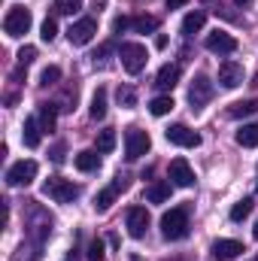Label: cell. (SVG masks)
I'll return each instance as SVG.
<instances>
[{
	"label": "cell",
	"instance_id": "cell-14",
	"mask_svg": "<svg viewBox=\"0 0 258 261\" xmlns=\"http://www.w3.org/2000/svg\"><path fill=\"white\" fill-rule=\"evenodd\" d=\"M219 82H222V88H237V85L243 82V64H237V61H222V64H219Z\"/></svg>",
	"mask_w": 258,
	"mask_h": 261
},
{
	"label": "cell",
	"instance_id": "cell-30",
	"mask_svg": "<svg viewBox=\"0 0 258 261\" xmlns=\"http://www.w3.org/2000/svg\"><path fill=\"white\" fill-rule=\"evenodd\" d=\"M40 37H43V43H52V40L58 37V21H55V18H46V21L40 24Z\"/></svg>",
	"mask_w": 258,
	"mask_h": 261
},
{
	"label": "cell",
	"instance_id": "cell-12",
	"mask_svg": "<svg viewBox=\"0 0 258 261\" xmlns=\"http://www.w3.org/2000/svg\"><path fill=\"white\" fill-rule=\"evenodd\" d=\"M125 189H128V176H116L110 189L97 192V197H94V210H97V213H107V210L113 206V200L119 197V192H125Z\"/></svg>",
	"mask_w": 258,
	"mask_h": 261
},
{
	"label": "cell",
	"instance_id": "cell-28",
	"mask_svg": "<svg viewBox=\"0 0 258 261\" xmlns=\"http://www.w3.org/2000/svg\"><path fill=\"white\" fill-rule=\"evenodd\" d=\"M131 28H134L137 34H152V31L158 28V18H155V15H137V18L131 21Z\"/></svg>",
	"mask_w": 258,
	"mask_h": 261
},
{
	"label": "cell",
	"instance_id": "cell-35",
	"mask_svg": "<svg viewBox=\"0 0 258 261\" xmlns=\"http://www.w3.org/2000/svg\"><path fill=\"white\" fill-rule=\"evenodd\" d=\"M128 28H131V18H125V15H119V18L113 21V31H116V34H125Z\"/></svg>",
	"mask_w": 258,
	"mask_h": 261
},
{
	"label": "cell",
	"instance_id": "cell-29",
	"mask_svg": "<svg viewBox=\"0 0 258 261\" xmlns=\"http://www.w3.org/2000/svg\"><path fill=\"white\" fill-rule=\"evenodd\" d=\"M79 6H82V0H55L52 3V12L55 15H73Z\"/></svg>",
	"mask_w": 258,
	"mask_h": 261
},
{
	"label": "cell",
	"instance_id": "cell-4",
	"mask_svg": "<svg viewBox=\"0 0 258 261\" xmlns=\"http://www.w3.org/2000/svg\"><path fill=\"white\" fill-rule=\"evenodd\" d=\"M43 195L52 197L55 203H70V200H76V197H79V189H76L70 179H61V176H49V179L43 182Z\"/></svg>",
	"mask_w": 258,
	"mask_h": 261
},
{
	"label": "cell",
	"instance_id": "cell-19",
	"mask_svg": "<svg viewBox=\"0 0 258 261\" xmlns=\"http://www.w3.org/2000/svg\"><path fill=\"white\" fill-rule=\"evenodd\" d=\"M255 113H258V100L255 97H249V100H237V103L228 107V116H231V119H246V116H255Z\"/></svg>",
	"mask_w": 258,
	"mask_h": 261
},
{
	"label": "cell",
	"instance_id": "cell-7",
	"mask_svg": "<svg viewBox=\"0 0 258 261\" xmlns=\"http://www.w3.org/2000/svg\"><path fill=\"white\" fill-rule=\"evenodd\" d=\"M94 34H97V21L94 18H79V21L70 24L67 40H70V46H88L94 40Z\"/></svg>",
	"mask_w": 258,
	"mask_h": 261
},
{
	"label": "cell",
	"instance_id": "cell-2",
	"mask_svg": "<svg viewBox=\"0 0 258 261\" xmlns=\"http://www.w3.org/2000/svg\"><path fill=\"white\" fill-rule=\"evenodd\" d=\"M31 24H34L31 9H24V6H9V12H6V18H3V31H6V37L18 40V37H24V34L31 31Z\"/></svg>",
	"mask_w": 258,
	"mask_h": 261
},
{
	"label": "cell",
	"instance_id": "cell-9",
	"mask_svg": "<svg viewBox=\"0 0 258 261\" xmlns=\"http://www.w3.org/2000/svg\"><path fill=\"white\" fill-rule=\"evenodd\" d=\"M125 225H128V234L134 240H143L146 231H149V213H146V206H131L128 216H125Z\"/></svg>",
	"mask_w": 258,
	"mask_h": 261
},
{
	"label": "cell",
	"instance_id": "cell-26",
	"mask_svg": "<svg viewBox=\"0 0 258 261\" xmlns=\"http://www.w3.org/2000/svg\"><path fill=\"white\" fill-rule=\"evenodd\" d=\"M55 113H58V107L55 103H40V128L43 130H55Z\"/></svg>",
	"mask_w": 258,
	"mask_h": 261
},
{
	"label": "cell",
	"instance_id": "cell-27",
	"mask_svg": "<svg viewBox=\"0 0 258 261\" xmlns=\"http://www.w3.org/2000/svg\"><path fill=\"white\" fill-rule=\"evenodd\" d=\"M173 107H176V103H173V97H170V94H161V97L149 100V113H152V116H167Z\"/></svg>",
	"mask_w": 258,
	"mask_h": 261
},
{
	"label": "cell",
	"instance_id": "cell-31",
	"mask_svg": "<svg viewBox=\"0 0 258 261\" xmlns=\"http://www.w3.org/2000/svg\"><path fill=\"white\" fill-rule=\"evenodd\" d=\"M58 79H61V67H55V64L46 67V70L40 73V85H46V88H49V85H55Z\"/></svg>",
	"mask_w": 258,
	"mask_h": 261
},
{
	"label": "cell",
	"instance_id": "cell-1",
	"mask_svg": "<svg viewBox=\"0 0 258 261\" xmlns=\"http://www.w3.org/2000/svg\"><path fill=\"white\" fill-rule=\"evenodd\" d=\"M161 234H164V240L189 237V210L186 206H173L170 213H164L161 216Z\"/></svg>",
	"mask_w": 258,
	"mask_h": 261
},
{
	"label": "cell",
	"instance_id": "cell-20",
	"mask_svg": "<svg viewBox=\"0 0 258 261\" xmlns=\"http://www.w3.org/2000/svg\"><path fill=\"white\" fill-rule=\"evenodd\" d=\"M234 140H237L240 146H246V149H255V146H258V122L243 125V128L234 134Z\"/></svg>",
	"mask_w": 258,
	"mask_h": 261
},
{
	"label": "cell",
	"instance_id": "cell-32",
	"mask_svg": "<svg viewBox=\"0 0 258 261\" xmlns=\"http://www.w3.org/2000/svg\"><path fill=\"white\" fill-rule=\"evenodd\" d=\"M107 252H104V240H91L88 243V261H104Z\"/></svg>",
	"mask_w": 258,
	"mask_h": 261
},
{
	"label": "cell",
	"instance_id": "cell-18",
	"mask_svg": "<svg viewBox=\"0 0 258 261\" xmlns=\"http://www.w3.org/2000/svg\"><path fill=\"white\" fill-rule=\"evenodd\" d=\"M73 161H76V170L91 173V170H97V167H100V152H97V149H85V152H79Z\"/></svg>",
	"mask_w": 258,
	"mask_h": 261
},
{
	"label": "cell",
	"instance_id": "cell-22",
	"mask_svg": "<svg viewBox=\"0 0 258 261\" xmlns=\"http://www.w3.org/2000/svg\"><path fill=\"white\" fill-rule=\"evenodd\" d=\"M203 24H207V15H203L200 9H192V12L183 18V34H197V31H203Z\"/></svg>",
	"mask_w": 258,
	"mask_h": 261
},
{
	"label": "cell",
	"instance_id": "cell-34",
	"mask_svg": "<svg viewBox=\"0 0 258 261\" xmlns=\"http://www.w3.org/2000/svg\"><path fill=\"white\" fill-rule=\"evenodd\" d=\"M119 100H122L125 107H134V103H137V94H134V88H119Z\"/></svg>",
	"mask_w": 258,
	"mask_h": 261
},
{
	"label": "cell",
	"instance_id": "cell-16",
	"mask_svg": "<svg viewBox=\"0 0 258 261\" xmlns=\"http://www.w3.org/2000/svg\"><path fill=\"white\" fill-rule=\"evenodd\" d=\"M213 252H216V258L228 261V258L243 255L246 249H243V243H240V240H216V243H213Z\"/></svg>",
	"mask_w": 258,
	"mask_h": 261
},
{
	"label": "cell",
	"instance_id": "cell-17",
	"mask_svg": "<svg viewBox=\"0 0 258 261\" xmlns=\"http://www.w3.org/2000/svg\"><path fill=\"white\" fill-rule=\"evenodd\" d=\"M176 82H179V67L176 64H164L161 70H158V76H155V85H158L161 91L176 88Z\"/></svg>",
	"mask_w": 258,
	"mask_h": 261
},
{
	"label": "cell",
	"instance_id": "cell-13",
	"mask_svg": "<svg viewBox=\"0 0 258 261\" xmlns=\"http://www.w3.org/2000/svg\"><path fill=\"white\" fill-rule=\"evenodd\" d=\"M170 182L179 186V189H192L194 186V170L189 167L186 158H173L170 161Z\"/></svg>",
	"mask_w": 258,
	"mask_h": 261
},
{
	"label": "cell",
	"instance_id": "cell-36",
	"mask_svg": "<svg viewBox=\"0 0 258 261\" xmlns=\"http://www.w3.org/2000/svg\"><path fill=\"white\" fill-rule=\"evenodd\" d=\"M192 0H167V9H179V6H189Z\"/></svg>",
	"mask_w": 258,
	"mask_h": 261
},
{
	"label": "cell",
	"instance_id": "cell-15",
	"mask_svg": "<svg viewBox=\"0 0 258 261\" xmlns=\"http://www.w3.org/2000/svg\"><path fill=\"white\" fill-rule=\"evenodd\" d=\"M40 140H43V128H40V119H37V116L24 119V128H21V143H24L28 149H37V146H40Z\"/></svg>",
	"mask_w": 258,
	"mask_h": 261
},
{
	"label": "cell",
	"instance_id": "cell-6",
	"mask_svg": "<svg viewBox=\"0 0 258 261\" xmlns=\"http://www.w3.org/2000/svg\"><path fill=\"white\" fill-rule=\"evenodd\" d=\"M149 149H152V140H149V134H146L143 128H128L125 130V155H128V161L143 158Z\"/></svg>",
	"mask_w": 258,
	"mask_h": 261
},
{
	"label": "cell",
	"instance_id": "cell-11",
	"mask_svg": "<svg viewBox=\"0 0 258 261\" xmlns=\"http://www.w3.org/2000/svg\"><path fill=\"white\" fill-rule=\"evenodd\" d=\"M213 55H231V52H237V40L231 37V34H225V31H213V34H207V43H203Z\"/></svg>",
	"mask_w": 258,
	"mask_h": 261
},
{
	"label": "cell",
	"instance_id": "cell-33",
	"mask_svg": "<svg viewBox=\"0 0 258 261\" xmlns=\"http://www.w3.org/2000/svg\"><path fill=\"white\" fill-rule=\"evenodd\" d=\"M34 58H37V49H34V46H24V49L18 52V64H21V67L34 64Z\"/></svg>",
	"mask_w": 258,
	"mask_h": 261
},
{
	"label": "cell",
	"instance_id": "cell-38",
	"mask_svg": "<svg viewBox=\"0 0 258 261\" xmlns=\"http://www.w3.org/2000/svg\"><path fill=\"white\" fill-rule=\"evenodd\" d=\"M164 261H186V258H164Z\"/></svg>",
	"mask_w": 258,
	"mask_h": 261
},
{
	"label": "cell",
	"instance_id": "cell-10",
	"mask_svg": "<svg viewBox=\"0 0 258 261\" xmlns=\"http://www.w3.org/2000/svg\"><path fill=\"white\" fill-rule=\"evenodd\" d=\"M210 100H213V82L200 73V76H194L192 88H189V103H192V110H200Z\"/></svg>",
	"mask_w": 258,
	"mask_h": 261
},
{
	"label": "cell",
	"instance_id": "cell-23",
	"mask_svg": "<svg viewBox=\"0 0 258 261\" xmlns=\"http://www.w3.org/2000/svg\"><path fill=\"white\" fill-rule=\"evenodd\" d=\"M252 210H255V200H252V197L237 200V203L231 206V222H243V219H249V216H252Z\"/></svg>",
	"mask_w": 258,
	"mask_h": 261
},
{
	"label": "cell",
	"instance_id": "cell-37",
	"mask_svg": "<svg viewBox=\"0 0 258 261\" xmlns=\"http://www.w3.org/2000/svg\"><path fill=\"white\" fill-rule=\"evenodd\" d=\"M155 49H167V37H164V34L155 37Z\"/></svg>",
	"mask_w": 258,
	"mask_h": 261
},
{
	"label": "cell",
	"instance_id": "cell-3",
	"mask_svg": "<svg viewBox=\"0 0 258 261\" xmlns=\"http://www.w3.org/2000/svg\"><path fill=\"white\" fill-rule=\"evenodd\" d=\"M119 58H122V67L128 70L131 76H137V73L146 67V61H149V52H146L143 43H122Z\"/></svg>",
	"mask_w": 258,
	"mask_h": 261
},
{
	"label": "cell",
	"instance_id": "cell-5",
	"mask_svg": "<svg viewBox=\"0 0 258 261\" xmlns=\"http://www.w3.org/2000/svg\"><path fill=\"white\" fill-rule=\"evenodd\" d=\"M37 170H40V167H37V161H31V158H28V161H15V164L6 170V186H9V189L31 186V182L37 179Z\"/></svg>",
	"mask_w": 258,
	"mask_h": 261
},
{
	"label": "cell",
	"instance_id": "cell-21",
	"mask_svg": "<svg viewBox=\"0 0 258 261\" xmlns=\"http://www.w3.org/2000/svg\"><path fill=\"white\" fill-rule=\"evenodd\" d=\"M170 186H173V182H164V179L152 182V186L146 189V197H149V203H164V200L170 197Z\"/></svg>",
	"mask_w": 258,
	"mask_h": 261
},
{
	"label": "cell",
	"instance_id": "cell-25",
	"mask_svg": "<svg viewBox=\"0 0 258 261\" xmlns=\"http://www.w3.org/2000/svg\"><path fill=\"white\" fill-rule=\"evenodd\" d=\"M94 146H97V152H100V155H110V152L116 149V130L104 128L100 134H97V143H94Z\"/></svg>",
	"mask_w": 258,
	"mask_h": 261
},
{
	"label": "cell",
	"instance_id": "cell-24",
	"mask_svg": "<svg viewBox=\"0 0 258 261\" xmlns=\"http://www.w3.org/2000/svg\"><path fill=\"white\" fill-rule=\"evenodd\" d=\"M88 113H91V119H104V116H107V88H104V85L94 91V97H91V110H88Z\"/></svg>",
	"mask_w": 258,
	"mask_h": 261
},
{
	"label": "cell",
	"instance_id": "cell-40",
	"mask_svg": "<svg viewBox=\"0 0 258 261\" xmlns=\"http://www.w3.org/2000/svg\"><path fill=\"white\" fill-rule=\"evenodd\" d=\"M252 261H258V255H255V258H252Z\"/></svg>",
	"mask_w": 258,
	"mask_h": 261
},
{
	"label": "cell",
	"instance_id": "cell-39",
	"mask_svg": "<svg viewBox=\"0 0 258 261\" xmlns=\"http://www.w3.org/2000/svg\"><path fill=\"white\" fill-rule=\"evenodd\" d=\"M252 234H255V240H258V225H255V231H252Z\"/></svg>",
	"mask_w": 258,
	"mask_h": 261
},
{
	"label": "cell",
	"instance_id": "cell-8",
	"mask_svg": "<svg viewBox=\"0 0 258 261\" xmlns=\"http://www.w3.org/2000/svg\"><path fill=\"white\" fill-rule=\"evenodd\" d=\"M164 137H167V143H173V146H183V149H197L200 146V134L192 130L189 125H170V128L164 130Z\"/></svg>",
	"mask_w": 258,
	"mask_h": 261
}]
</instances>
